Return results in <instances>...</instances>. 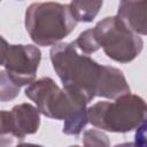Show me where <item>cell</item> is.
Instances as JSON below:
<instances>
[{
  "label": "cell",
  "mask_w": 147,
  "mask_h": 147,
  "mask_svg": "<svg viewBox=\"0 0 147 147\" xmlns=\"http://www.w3.org/2000/svg\"><path fill=\"white\" fill-rule=\"evenodd\" d=\"M23 140L16 132L11 113L0 110V147L21 145Z\"/></svg>",
  "instance_id": "cell-11"
},
{
  "label": "cell",
  "mask_w": 147,
  "mask_h": 147,
  "mask_svg": "<svg viewBox=\"0 0 147 147\" xmlns=\"http://www.w3.org/2000/svg\"><path fill=\"white\" fill-rule=\"evenodd\" d=\"M100 48L105 54L119 63L133 61L142 51L140 34L132 31L118 16H108L92 29Z\"/></svg>",
  "instance_id": "cell-5"
},
{
  "label": "cell",
  "mask_w": 147,
  "mask_h": 147,
  "mask_svg": "<svg viewBox=\"0 0 147 147\" xmlns=\"http://www.w3.org/2000/svg\"><path fill=\"white\" fill-rule=\"evenodd\" d=\"M17 134L24 139L28 134H34L40 125V113L37 107L24 102L16 105L10 110Z\"/></svg>",
  "instance_id": "cell-8"
},
{
  "label": "cell",
  "mask_w": 147,
  "mask_h": 147,
  "mask_svg": "<svg viewBox=\"0 0 147 147\" xmlns=\"http://www.w3.org/2000/svg\"><path fill=\"white\" fill-rule=\"evenodd\" d=\"M40 60L41 52L34 45H9L3 63L5 71L16 85L26 86L36 79Z\"/></svg>",
  "instance_id": "cell-6"
},
{
  "label": "cell",
  "mask_w": 147,
  "mask_h": 147,
  "mask_svg": "<svg viewBox=\"0 0 147 147\" xmlns=\"http://www.w3.org/2000/svg\"><path fill=\"white\" fill-rule=\"evenodd\" d=\"M18 1H21V0H18Z\"/></svg>",
  "instance_id": "cell-16"
},
{
  "label": "cell",
  "mask_w": 147,
  "mask_h": 147,
  "mask_svg": "<svg viewBox=\"0 0 147 147\" xmlns=\"http://www.w3.org/2000/svg\"><path fill=\"white\" fill-rule=\"evenodd\" d=\"M8 47H9V45H8L7 40L0 34V65H3V63H5Z\"/></svg>",
  "instance_id": "cell-15"
},
{
  "label": "cell",
  "mask_w": 147,
  "mask_h": 147,
  "mask_svg": "<svg viewBox=\"0 0 147 147\" xmlns=\"http://www.w3.org/2000/svg\"><path fill=\"white\" fill-rule=\"evenodd\" d=\"M69 5L46 1L31 3L25 10V30L38 46H53L77 26Z\"/></svg>",
  "instance_id": "cell-3"
},
{
  "label": "cell",
  "mask_w": 147,
  "mask_h": 147,
  "mask_svg": "<svg viewBox=\"0 0 147 147\" xmlns=\"http://www.w3.org/2000/svg\"><path fill=\"white\" fill-rule=\"evenodd\" d=\"M49 57L63 87L82 92L88 102L98 96L106 65L99 64L87 54L82 53L75 41L53 45Z\"/></svg>",
  "instance_id": "cell-2"
},
{
  "label": "cell",
  "mask_w": 147,
  "mask_h": 147,
  "mask_svg": "<svg viewBox=\"0 0 147 147\" xmlns=\"http://www.w3.org/2000/svg\"><path fill=\"white\" fill-rule=\"evenodd\" d=\"M115 101H99L87 108L88 123L115 133H126L146 121V102L137 94H124Z\"/></svg>",
  "instance_id": "cell-4"
},
{
  "label": "cell",
  "mask_w": 147,
  "mask_h": 147,
  "mask_svg": "<svg viewBox=\"0 0 147 147\" xmlns=\"http://www.w3.org/2000/svg\"><path fill=\"white\" fill-rule=\"evenodd\" d=\"M24 92L37 105L40 114L64 121L62 129L64 134L78 136L88 123L86 108L88 100L75 88H60L51 77H42L29 84Z\"/></svg>",
  "instance_id": "cell-1"
},
{
  "label": "cell",
  "mask_w": 147,
  "mask_h": 147,
  "mask_svg": "<svg viewBox=\"0 0 147 147\" xmlns=\"http://www.w3.org/2000/svg\"><path fill=\"white\" fill-rule=\"evenodd\" d=\"M0 1H1V0H0Z\"/></svg>",
  "instance_id": "cell-17"
},
{
  "label": "cell",
  "mask_w": 147,
  "mask_h": 147,
  "mask_svg": "<svg viewBox=\"0 0 147 147\" xmlns=\"http://www.w3.org/2000/svg\"><path fill=\"white\" fill-rule=\"evenodd\" d=\"M77 48L84 53V54H92L94 52H96L98 49H100L98 42H96V39L93 34V30L92 29H88V30H85L83 31L76 40H74Z\"/></svg>",
  "instance_id": "cell-13"
},
{
  "label": "cell",
  "mask_w": 147,
  "mask_h": 147,
  "mask_svg": "<svg viewBox=\"0 0 147 147\" xmlns=\"http://www.w3.org/2000/svg\"><path fill=\"white\" fill-rule=\"evenodd\" d=\"M83 144L85 146H109V140L107 134L99 130L92 129L84 132Z\"/></svg>",
  "instance_id": "cell-14"
},
{
  "label": "cell",
  "mask_w": 147,
  "mask_h": 147,
  "mask_svg": "<svg viewBox=\"0 0 147 147\" xmlns=\"http://www.w3.org/2000/svg\"><path fill=\"white\" fill-rule=\"evenodd\" d=\"M20 94V86L16 85L6 71L0 70V101L7 102L17 98Z\"/></svg>",
  "instance_id": "cell-12"
},
{
  "label": "cell",
  "mask_w": 147,
  "mask_h": 147,
  "mask_svg": "<svg viewBox=\"0 0 147 147\" xmlns=\"http://www.w3.org/2000/svg\"><path fill=\"white\" fill-rule=\"evenodd\" d=\"M147 0H121L117 16L136 33L145 36L147 32Z\"/></svg>",
  "instance_id": "cell-7"
},
{
  "label": "cell",
  "mask_w": 147,
  "mask_h": 147,
  "mask_svg": "<svg viewBox=\"0 0 147 147\" xmlns=\"http://www.w3.org/2000/svg\"><path fill=\"white\" fill-rule=\"evenodd\" d=\"M127 93H131V88L123 72L115 67L106 65L105 75L101 82L98 96L114 100Z\"/></svg>",
  "instance_id": "cell-9"
},
{
  "label": "cell",
  "mask_w": 147,
  "mask_h": 147,
  "mask_svg": "<svg viewBox=\"0 0 147 147\" xmlns=\"http://www.w3.org/2000/svg\"><path fill=\"white\" fill-rule=\"evenodd\" d=\"M103 0H71L69 7L77 22L90 23L99 14Z\"/></svg>",
  "instance_id": "cell-10"
}]
</instances>
